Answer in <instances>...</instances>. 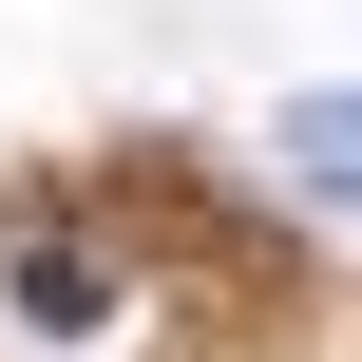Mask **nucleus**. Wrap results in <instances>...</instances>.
Wrapping results in <instances>:
<instances>
[{"mask_svg": "<svg viewBox=\"0 0 362 362\" xmlns=\"http://www.w3.org/2000/svg\"><path fill=\"white\" fill-rule=\"evenodd\" d=\"M267 153H286V191H325V210H362V95H305V115H286Z\"/></svg>", "mask_w": 362, "mask_h": 362, "instance_id": "nucleus-1", "label": "nucleus"}]
</instances>
